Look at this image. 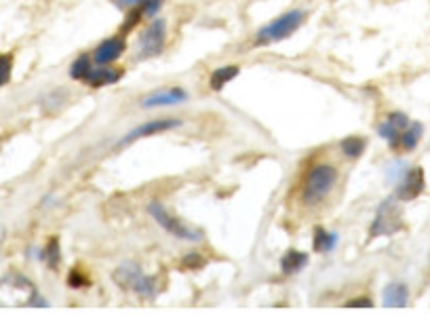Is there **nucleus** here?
Masks as SVG:
<instances>
[{"label": "nucleus", "mask_w": 430, "mask_h": 333, "mask_svg": "<svg viewBox=\"0 0 430 333\" xmlns=\"http://www.w3.org/2000/svg\"><path fill=\"white\" fill-rule=\"evenodd\" d=\"M405 226L403 222V211L395 198H386L380 203L371 226H369V239H384V237H395L401 232Z\"/></svg>", "instance_id": "obj_4"}, {"label": "nucleus", "mask_w": 430, "mask_h": 333, "mask_svg": "<svg viewBox=\"0 0 430 333\" xmlns=\"http://www.w3.org/2000/svg\"><path fill=\"white\" fill-rule=\"evenodd\" d=\"M125 47L127 45H125V40L120 36L106 38L101 45H97V49L93 53V64H97V66H110V64H114L125 53Z\"/></svg>", "instance_id": "obj_11"}, {"label": "nucleus", "mask_w": 430, "mask_h": 333, "mask_svg": "<svg viewBox=\"0 0 430 333\" xmlns=\"http://www.w3.org/2000/svg\"><path fill=\"white\" fill-rule=\"evenodd\" d=\"M426 186V177H424V169L422 166H412L405 169V173L399 177L397 181V201H414L424 192Z\"/></svg>", "instance_id": "obj_8"}, {"label": "nucleus", "mask_w": 430, "mask_h": 333, "mask_svg": "<svg viewBox=\"0 0 430 333\" xmlns=\"http://www.w3.org/2000/svg\"><path fill=\"white\" fill-rule=\"evenodd\" d=\"M338 181V169L329 163H319L315 165L304 179V188H302V201L310 207L321 205L334 190Z\"/></svg>", "instance_id": "obj_1"}, {"label": "nucleus", "mask_w": 430, "mask_h": 333, "mask_svg": "<svg viewBox=\"0 0 430 333\" xmlns=\"http://www.w3.org/2000/svg\"><path fill=\"white\" fill-rule=\"evenodd\" d=\"M181 266L188 268V270H196V268H203L205 266V257L198 255V253H188L183 259H181Z\"/></svg>", "instance_id": "obj_22"}, {"label": "nucleus", "mask_w": 430, "mask_h": 333, "mask_svg": "<svg viewBox=\"0 0 430 333\" xmlns=\"http://www.w3.org/2000/svg\"><path fill=\"white\" fill-rule=\"evenodd\" d=\"M181 120L179 118H157V120H150V123H142L137 127H133L129 133L123 135V140L118 142V148H125L137 140H144V137H150V135H159V133H165V131H171L175 127H179Z\"/></svg>", "instance_id": "obj_7"}, {"label": "nucleus", "mask_w": 430, "mask_h": 333, "mask_svg": "<svg viewBox=\"0 0 430 333\" xmlns=\"http://www.w3.org/2000/svg\"><path fill=\"white\" fill-rule=\"evenodd\" d=\"M68 285L74 287V289H81V287H89V278H86L83 272L79 270H72L70 276H68Z\"/></svg>", "instance_id": "obj_23"}, {"label": "nucleus", "mask_w": 430, "mask_h": 333, "mask_svg": "<svg viewBox=\"0 0 430 333\" xmlns=\"http://www.w3.org/2000/svg\"><path fill=\"white\" fill-rule=\"evenodd\" d=\"M239 66H222V68H217V70H213L211 72V79H209V86L215 91V93H220V91H224L226 89V84L232 83L237 77H239Z\"/></svg>", "instance_id": "obj_15"}, {"label": "nucleus", "mask_w": 430, "mask_h": 333, "mask_svg": "<svg viewBox=\"0 0 430 333\" xmlns=\"http://www.w3.org/2000/svg\"><path fill=\"white\" fill-rule=\"evenodd\" d=\"M4 237H6V232H4V228L0 226V249H2V243H4Z\"/></svg>", "instance_id": "obj_26"}, {"label": "nucleus", "mask_w": 430, "mask_h": 333, "mask_svg": "<svg viewBox=\"0 0 430 333\" xmlns=\"http://www.w3.org/2000/svg\"><path fill=\"white\" fill-rule=\"evenodd\" d=\"M338 245V235L336 232H329L325 230L323 226L315 228V235H312V247L317 253H329V251L336 249Z\"/></svg>", "instance_id": "obj_16"}, {"label": "nucleus", "mask_w": 430, "mask_h": 333, "mask_svg": "<svg viewBox=\"0 0 430 333\" xmlns=\"http://www.w3.org/2000/svg\"><path fill=\"white\" fill-rule=\"evenodd\" d=\"M11 74H13V57L0 55V86L11 81Z\"/></svg>", "instance_id": "obj_21"}, {"label": "nucleus", "mask_w": 430, "mask_h": 333, "mask_svg": "<svg viewBox=\"0 0 430 333\" xmlns=\"http://www.w3.org/2000/svg\"><path fill=\"white\" fill-rule=\"evenodd\" d=\"M409 127V118L403 112H390L386 116V120H382L378 125V133L382 140L388 142L390 148H401V135L403 131Z\"/></svg>", "instance_id": "obj_9"}, {"label": "nucleus", "mask_w": 430, "mask_h": 333, "mask_svg": "<svg viewBox=\"0 0 430 333\" xmlns=\"http://www.w3.org/2000/svg\"><path fill=\"white\" fill-rule=\"evenodd\" d=\"M188 99V93L186 89L181 86H171V89H159V91H152L150 95H146L142 99V108H165V106H177V103H183Z\"/></svg>", "instance_id": "obj_10"}, {"label": "nucleus", "mask_w": 430, "mask_h": 333, "mask_svg": "<svg viewBox=\"0 0 430 333\" xmlns=\"http://www.w3.org/2000/svg\"><path fill=\"white\" fill-rule=\"evenodd\" d=\"M167 40V23L165 19H154L137 38V55L142 60H150L163 53Z\"/></svg>", "instance_id": "obj_6"}, {"label": "nucleus", "mask_w": 430, "mask_h": 333, "mask_svg": "<svg viewBox=\"0 0 430 333\" xmlns=\"http://www.w3.org/2000/svg\"><path fill=\"white\" fill-rule=\"evenodd\" d=\"M340 148H342V154L346 159H361L365 148H367V142L363 137H356V135H350V137H344L340 142Z\"/></svg>", "instance_id": "obj_18"}, {"label": "nucleus", "mask_w": 430, "mask_h": 333, "mask_svg": "<svg viewBox=\"0 0 430 333\" xmlns=\"http://www.w3.org/2000/svg\"><path fill=\"white\" fill-rule=\"evenodd\" d=\"M304 19H306V11H302V9H293V11L278 15L276 19H272L270 23L259 28L256 34V45L264 47V45H274V43L287 40L302 28Z\"/></svg>", "instance_id": "obj_2"}, {"label": "nucleus", "mask_w": 430, "mask_h": 333, "mask_svg": "<svg viewBox=\"0 0 430 333\" xmlns=\"http://www.w3.org/2000/svg\"><path fill=\"white\" fill-rule=\"evenodd\" d=\"M382 304L386 308H405L409 304V289L405 283H399V281H392L384 287V293H382Z\"/></svg>", "instance_id": "obj_12"}, {"label": "nucleus", "mask_w": 430, "mask_h": 333, "mask_svg": "<svg viewBox=\"0 0 430 333\" xmlns=\"http://www.w3.org/2000/svg\"><path fill=\"white\" fill-rule=\"evenodd\" d=\"M112 278H114V283H116L120 289L131 291V293H135V295L142 298V300L154 298V293H157V283H154V278L148 276L137 264L127 261V264L118 266V268L114 270Z\"/></svg>", "instance_id": "obj_3"}, {"label": "nucleus", "mask_w": 430, "mask_h": 333, "mask_svg": "<svg viewBox=\"0 0 430 333\" xmlns=\"http://www.w3.org/2000/svg\"><path fill=\"white\" fill-rule=\"evenodd\" d=\"M118 9H123V11H129V9H137V6H142L146 0H112Z\"/></svg>", "instance_id": "obj_25"}, {"label": "nucleus", "mask_w": 430, "mask_h": 333, "mask_svg": "<svg viewBox=\"0 0 430 333\" xmlns=\"http://www.w3.org/2000/svg\"><path fill=\"white\" fill-rule=\"evenodd\" d=\"M91 70H93L91 57H89V55H81V57H77V60L72 62V66H70V79H72V81H86V77L91 74Z\"/></svg>", "instance_id": "obj_19"}, {"label": "nucleus", "mask_w": 430, "mask_h": 333, "mask_svg": "<svg viewBox=\"0 0 430 333\" xmlns=\"http://www.w3.org/2000/svg\"><path fill=\"white\" fill-rule=\"evenodd\" d=\"M148 213L154 218V222L165 232H169L175 239H181V241H200L203 239V232H198V230L190 228L188 224H183L179 218H175L171 211L163 203H159V201H152L148 205Z\"/></svg>", "instance_id": "obj_5"}, {"label": "nucleus", "mask_w": 430, "mask_h": 333, "mask_svg": "<svg viewBox=\"0 0 430 333\" xmlns=\"http://www.w3.org/2000/svg\"><path fill=\"white\" fill-rule=\"evenodd\" d=\"M346 306H348V308H371L373 302H371L367 295H363V298H354V300L346 302Z\"/></svg>", "instance_id": "obj_24"}, {"label": "nucleus", "mask_w": 430, "mask_h": 333, "mask_svg": "<svg viewBox=\"0 0 430 333\" xmlns=\"http://www.w3.org/2000/svg\"><path fill=\"white\" fill-rule=\"evenodd\" d=\"M120 79H123V70H114L110 66H97L91 70L85 83L91 86H108V84L118 83Z\"/></svg>", "instance_id": "obj_14"}, {"label": "nucleus", "mask_w": 430, "mask_h": 333, "mask_svg": "<svg viewBox=\"0 0 430 333\" xmlns=\"http://www.w3.org/2000/svg\"><path fill=\"white\" fill-rule=\"evenodd\" d=\"M43 259L49 264V268L57 270V266H60V261H62V249H60V241H57V239H51V241L47 243Z\"/></svg>", "instance_id": "obj_20"}, {"label": "nucleus", "mask_w": 430, "mask_h": 333, "mask_svg": "<svg viewBox=\"0 0 430 333\" xmlns=\"http://www.w3.org/2000/svg\"><path fill=\"white\" fill-rule=\"evenodd\" d=\"M308 266V253L298 249H289L281 257V270L285 276H293Z\"/></svg>", "instance_id": "obj_13"}, {"label": "nucleus", "mask_w": 430, "mask_h": 333, "mask_svg": "<svg viewBox=\"0 0 430 333\" xmlns=\"http://www.w3.org/2000/svg\"><path fill=\"white\" fill-rule=\"evenodd\" d=\"M422 133H424L422 123H409V127H407V129L403 131V135H401V148L407 150V152L416 150V146H418L420 140H422Z\"/></svg>", "instance_id": "obj_17"}]
</instances>
